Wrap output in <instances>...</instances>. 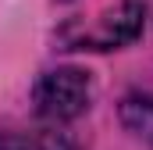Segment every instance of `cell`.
I'll return each instance as SVG.
<instances>
[{"mask_svg":"<svg viewBox=\"0 0 153 150\" xmlns=\"http://www.w3.org/2000/svg\"><path fill=\"white\" fill-rule=\"evenodd\" d=\"M61 140H64L61 132H50V136H46V147H43V150H68L64 143H61Z\"/></svg>","mask_w":153,"mask_h":150,"instance_id":"5","label":"cell"},{"mask_svg":"<svg viewBox=\"0 0 153 150\" xmlns=\"http://www.w3.org/2000/svg\"><path fill=\"white\" fill-rule=\"evenodd\" d=\"M0 150H29V143L18 132H0Z\"/></svg>","mask_w":153,"mask_h":150,"instance_id":"4","label":"cell"},{"mask_svg":"<svg viewBox=\"0 0 153 150\" xmlns=\"http://www.w3.org/2000/svg\"><path fill=\"white\" fill-rule=\"evenodd\" d=\"M93 82L82 68H53L36 86V111L50 122H71L89 107Z\"/></svg>","mask_w":153,"mask_h":150,"instance_id":"1","label":"cell"},{"mask_svg":"<svg viewBox=\"0 0 153 150\" xmlns=\"http://www.w3.org/2000/svg\"><path fill=\"white\" fill-rule=\"evenodd\" d=\"M121 125L153 147V93H132L121 100Z\"/></svg>","mask_w":153,"mask_h":150,"instance_id":"3","label":"cell"},{"mask_svg":"<svg viewBox=\"0 0 153 150\" xmlns=\"http://www.w3.org/2000/svg\"><path fill=\"white\" fill-rule=\"evenodd\" d=\"M139 29H143V4L125 0L114 14H107L100 22L96 32L82 36V46H89V50H114L121 43H132V39L139 36Z\"/></svg>","mask_w":153,"mask_h":150,"instance_id":"2","label":"cell"}]
</instances>
